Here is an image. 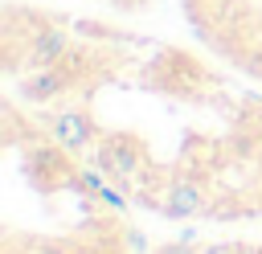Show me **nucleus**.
I'll return each instance as SVG.
<instances>
[{
	"mask_svg": "<svg viewBox=\"0 0 262 254\" xmlns=\"http://www.w3.org/2000/svg\"><path fill=\"white\" fill-rule=\"evenodd\" d=\"M90 4H102V8L123 12V16H139V12H151L160 0H90Z\"/></svg>",
	"mask_w": 262,
	"mask_h": 254,
	"instance_id": "3",
	"label": "nucleus"
},
{
	"mask_svg": "<svg viewBox=\"0 0 262 254\" xmlns=\"http://www.w3.org/2000/svg\"><path fill=\"white\" fill-rule=\"evenodd\" d=\"M4 94L164 221L262 217V90L201 41L111 12L0 4Z\"/></svg>",
	"mask_w": 262,
	"mask_h": 254,
	"instance_id": "1",
	"label": "nucleus"
},
{
	"mask_svg": "<svg viewBox=\"0 0 262 254\" xmlns=\"http://www.w3.org/2000/svg\"><path fill=\"white\" fill-rule=\"evenodd\" d=\"M192 37L262 86V0H176Z\"/></svg>",
	"mask_w": 262,
	"mask_h": 254,
	"instance_id": "2",
	"label": "nucleus"
}]
</instances>
